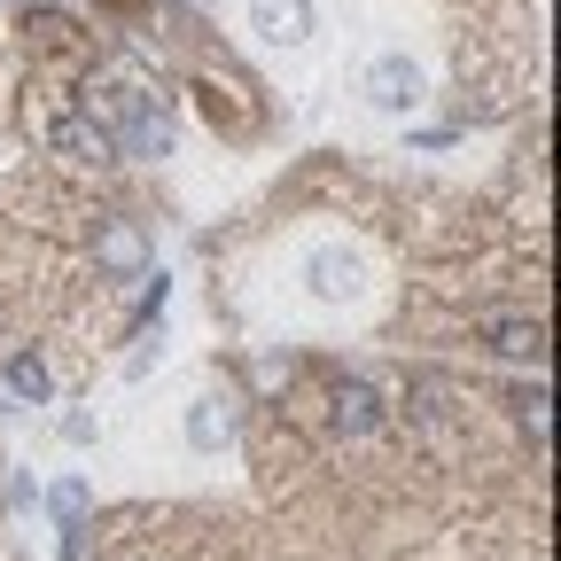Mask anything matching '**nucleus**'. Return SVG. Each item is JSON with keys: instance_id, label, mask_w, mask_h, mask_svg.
<instances>
[{"instance_id": "nucleus-1", "label": "nucleus", "mask_w": 561, "mask_h": 561, "mask_svg": "<svg viewBox=\"0 0 561 561\" xmlns=\"http://www.w3.org/2000/svg\"><path fill=\"white\" fill-rule=\"evenodd\" d=\"M305 280H312V297L320 305H351V297H359V280H367V265H359V250H312L305 257Z\"/></svg>"}, {"instance_id": "nucleus-2", "label": "nucleus", "mask_w": 561, "mask_h": 561, "mask_svg": "<svg viewBox=\"0 0 561 561\" xmlns=\"http://www.w3.org/2000/svg\"><path fill=\"white\" fill-rule=\"evenodd\" d=\"M367 102H375V110H413V102H421V62H405V55L367 62Z\"/></svg>"}, {"instance_id": "nucleus-3", "label": "nucleus", "mask_w": 561, "mask_h": 561, "mask_svg": "<svg viewBox=\"0 0 561 561\" xmlns=\"http://www.w3.org/2000/svg\"><path fill=\"white\" fill-rule=\"evenodd\" d=\"M250 32L273 47H297L312 32V0H250Z\"/></svg>"}, {"instance_id": "nucleus-4", "label": "nucleus", "mask_w": 561, "mask_h": 561, "mask_svg": "<svg viewBox=\"0 0 561 561\" xmlns=\"http://www.w3.org/2000/svg\"><path fill=\"white\" fill-rule=\"evenodd\" d=\"M382 430V398L367 382H335V437H375Z\"/></svg>"}, {"instance_id": "nucleus-5", "label": "nucleus", "mask_w": 561, "mask_h": 561, "mask_svg": "<svg viewBox=\"0 0 561 561\" xmlns=\"http://www.w3.org/2000/svg\"><path fill=\"white\" fill-rule=\"evenodd\" d=\"M94 257H102L110 273H140V265H149V242H140V227L110 219V227H102V242H94Z\"/></svg>"}, {"instance_id": "nucleus-6", "label": "nucleus", "mask_w": 561, "mask_h": 561, "mask_svg": "<svg viewBox=\"0 0 561 561\" xmlns=\"http://www.w3.org/2000/svg\"><path fill=\"white\" fill-rule=\"evenodd\" d=\"M55 149H62V157H79V164H102L117 140H110L94 117H62V125H55Z\"/></svg>"}, {"instance_id": "nucleus-7", "label": "nucleus", "mask_w": 561, "mask_h": 561, "mask_svg": "<svg viewBox=\"0 0 561 561\" xmlns=\"http://www.w3.org/2000/svg\"><path fill=\"white\" fill-rule=\"evenodd\" d=\"M227 437H234V405H227V398H195V413H187V445L210 453V445H227Z\"/></svg>"}, {"instance_id": "nucleus-8", "label": "nucleus", "mask_w": 561, "mask_h": 561, "mask_svg": "<svg viewBox=\"0 0 561 561\" xmlns=\"http://www.w3.org/2000/svg\"><path fill=\"white\" fill-rule=\"evenodd\" d=\"M491 351H507V359H538V351H546V328H538V320H491Z\"/></svg>"}, {"instance_id": "nucleus-9", "label": "nucleus", "mask_w": 561, "mask_h": 561, "mask_svg": "<svg viewBox=\"0 0 561 561\" xmlns=\"http://www.w3.org/2000/svg\"><path fill=\"white\" fill-rule=\"evenodd\" d=\"M9 398H24V405H47V398H55V382H47V367L32 359V351H16V359H9Z\"/></svg>"}, {"instance_id": "nucleus-10", "label": "nucleus", "mask_w": 561, "mask_h": 561, "mask_svg": "<svg viewBox=\"0 0 561 561\" xmlns=\"http://www.w3.org/2000/svg\"><path fill=\"white\" fill-rule=\"evenodd\" d=\"M55 515H62V553L79 561V515H87V483H55Z\"/></svg>"}, {"instance_id": "nucleus-11", "label": "nucleus", "mask_w": 561, "mask_h": 561, "mask_svg": "<svg viewBox=\"0 0 561 561\" xmlns=\"http://www.w3.org/2000/svg\"><path fill=\"white\" fill-rule=\"evenodd\" d=\"M289 382V359H257V390H280Z\"/></svg>"}]
</instances>
